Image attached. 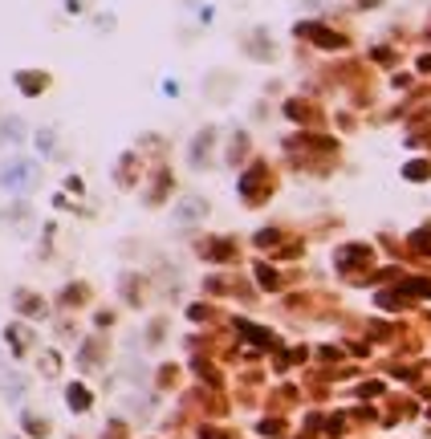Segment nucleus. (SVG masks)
I'll return each mask as SVG.
<instances>
[{"instance_id": "1", "label": "nucleus", "mask_w": 431, "mask_h": 439, "mask_svg": "<svg viewBox=\"0 0 431 439\" xmlns=\"http://www.w3.org/2000/svg\"><path fill=\"white\" fill-rule=\"evenodd\" d=\"M16 183H33V167H28V163H24V167L16 163V167H12L8 175H4V187H8V192H20Z\"/></svg>"}]
</instances>
